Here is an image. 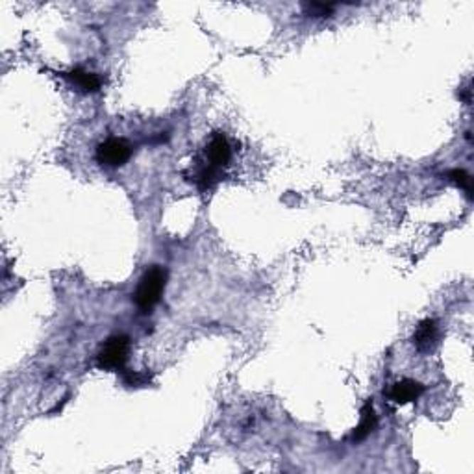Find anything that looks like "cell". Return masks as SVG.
I'll list each match as a JSON object with an SVG mask.
<instances>
[{
  "label": "cell",
  "mask_w": 474,
  "mask_h": 474,
  "mask_svg": "<svg viewBox=\"0 0 474 474\" xmlns=\"http://www.w3.org/2000/svg\"><path fill=\"white\" fill-rule=\"evenodd\" d=\"M165 282H167V271L160 265H152L143 278L139 280V286L136 289L134 301L136 306L143 313H151L154 310V306L160 302L161 293L165 289Z\"/></svg>",
  "instance_id": "cell-1"
},
{
  "label": "cell",
  "mask_w": 474,
  "mask_h": 474,
  "mask_svg": "<svg viewBox=\"0 0 474 474\" xmlns=\"http://www.w3.org/2000/svg\"><path fill=\"white\" fill-rule=\"evenodd\" d=\"M128 352H130V338L122 333L112 335L97 354V367L104 371H122L128 360Z\"/></svg>",
  "instance_id": "cell-2"
},
{
  "label": "cell",
  "mask_w": 474,
  "mask_h": 474,
  "mask_svg": "<svg viewBox=\"0 0 474 474\" xmlns=\"http://www.w3.org/2000/svg\"><path fill=\"white\" fill-rule=\"evenodd\" d=\"M131 158V145L122 137H109L97 146V161L106 167H121Z\"/></svg>",
  "instance_id": "cell-3"
},
{
  "label": "cell",
  "mask_w": 474,
  "mask_h": 474,
  "mask_svg": "<svg viewBox=\"0 0 474 474\" xmlns=\"http://www.w3.org/2000/svg\"><path fill=\"white\" fill-rule=\"evenodd\" d=\"M232 160V146L228 137L222 134V131H215L210 139V143L206 145V161L204 163L217 167V169H222L226 165L230 163Z\"/></svg>",
  "instance_id": "cell-4"
},
{
  "label": "cell",
  "mask_w": 474,
  "mask_h": 474,
  "mask_svg": "<svg viewBox=\"0 0 474 474\" xmlns=\"http://www.w3.org/2000/svg\"><path fill=\"white\" fill-rule=\"evenodd\" d=\"M424 393V387L419 382L415 380H400L391 387L389 391V399L393 400L394 404H408V402H415L417 399H421V394Z\"/></svg>",
  "instance_id": "cell-5"
},
{
  "label": "cell",
  "mask_w": 474,
  "mask_h": 474,
  "mask_svg": "<svg viewBox=\"0 0 474 474\" xmlns=\"http://www.w3.org/2000/svg\"><path fill=\"white\" fill-rule=\"evenodd\" d=\"M63 78H67L84 93H95V91H99L102 87V78L99 75H95V72L84 71V69H72L69 72H63Z\"/></svg>",
  "instance_id": "cell-6"
},
{
  "label": "cell",
  "mask_w": 474,
  "mask_h": 474,
  "mask_svg": "<svg viewBox=\"0 0 474 474\" xmlns=\"http://www.w3.org/2000/svg\"><path fill=\"white\" fill-rule=\"evenodd\" d=\"M437 343V323L433 319H426L419 324L414 335V345L419 352H430Z\"/></svg>",
  "instance_id": "cell-7"
},
{
  "label": "cell",
  "mask_w": 474,
  "mask_h": 474,
  "mask_svg": "<svg viewBox=\"0 0 474 474\" xmlns=\"http://www.w3.org/2000/svg\"><path fill=\"white\" fill-rule=\"evenodd\" d=\"M376 428V415H375V406H372L371 400H367L365 406L362 408V421L357 424V428L350 436V441L360 443L363 441L369 433Z\"/></svg>",
  "instance_id": "cell-8"
},
{
  "label": "cell",
  "mask_w": 474,
  "mask_h": 474,
  "mask_svg": "<svg viewBox=\"0 0 474 474\" xmlns=\"http://www.w3.org/2000/svg\"><path fill=\"white\" fill-rule=\"evenodd\" d=\"M222 178V169H217V167H212V165L204 163L198 169V173L195 174V183H197V188L200 191H210L217 185V182Z\"/></svg>",
  "instance_id": "cell-9"
},
{
  "label": "cell",
  "mask_w": 474,
  "mask_h": 474,
  "mask_svg": "<svg viewBox=\"0 0 474 474\" xmlns=\"http://www.w3.org/2000/svg\"><path fill=\"white\" fill-rule=\"evenodd\" d=\"M448 178L458 185V188L463 189L469 197H473V178H470V174L463 169H452L448 173Z\"/></svg>",
  "instance_id": "cell-10"
},
{
  "label": "cell",
  "mask_w": 474,
  "mask_h": 474,
  "mask_svg": "<svg viewBox=\"0 0 474 474\" xmlns=\"http://www.w3.org/2000/svg\"><path fill=\"white\" fill-rule=\"evenodd\" d=\"M333 4H324V2H306L302 4V10L306 15L311 17H330L333 14Z\"/></svg>",
  "instance_id": "cell-11"
},
{
  "label": "cell",
  "mask_w": 474,
  "mask_h": 474,
  "mask_svg": "<svg viewBox=\"0 0 474 474\" xmlns=\"http://www.w3.org/2000/svg\"><path fill=\"white\" fill-rule=\"evenodd\" d=\"M122 382L128 387H143V385L151 384V375L149 372H134L124 371L122 372Z\"/></svg>",
  "instance_id": "cell-12"
},
{
  "label": "cell",
  "mask_w": 474,
  "mask_h": 474,
  "mask_svg": "<svg viewBox=\"0 0 474 474\" xmlns=\"http://www.w3.org/2000/svg\"><path fill=\"white\" fill-rule=\"evenodd\" d=\"M470 85H467V87H463V90H460V99L463 100L465 104H470Z\"/></svg>",
  "instance_id": "cell-13"
}]
</instances>
